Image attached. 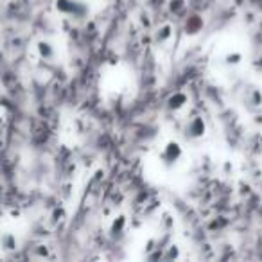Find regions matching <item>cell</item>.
<instances>
[{"label": "cell", "mask_w": 262, "mask_h": 262, "mask_svg": "<svg viewBox=\"0 0 262 262\" xmlns=\"http://www.w3.org/2000/svg\"><path fill=\"white\" fill-rule=\"evenodd\" d=\"M182 155H183V151L178 142H167L164 149H162L160 158H162V162H164V165L171 167V165H174L176 162L182 158Z\"/></svg>", "instance_id": "obj_1"}, {"label": "cell", "mask_w": 262, "mask_h": 262, "mask_svg": "<svg viewBox=\"0 0 262 262\" xmlns=\"http://www.w3.org/2000/svg\"><path fill=\"white\" fill-rule=\"evenodd\" d=\"M169 31H171V27L165 26L162 31H158V33H162V34H158V38H160V40H165V38H169V34H171V33H169Z\"/></svg>", "instance_id": "obj_5"}, {"label": "cell", "mask_w": 262, "mask_h": 262, "mask_svg": "<svg viewBox=\"0 0 262 262\" xmlns=\"http://www.w3.org/2000/svg\"><path fill=\"white\" fill-rule=\"evenodd\" d=\"M0 246L4 248V250H15L16 248V241H15V237L13 235H4L2 237V241H0Z\"/></svg>", "instance_id": "obj_3"}, {"label": "cell", "mask_w": 262, "mask_h": 262, "mask_svg": "<svg viewBox=\"0 0 262 262\" xmlns=\"http://www.w3.org/2000/svg\"><path fill=\"white\" fill-rule=\"evenodd\" d=\"M241 61V54H230L228 56V63H233V65H235V63H239Z\"/></svg>", "instance_id": "obj_7"}, {"label": "cell", "mask_w": 262, "mask_h": 262, "mask_svg": "<svg viewBox=\"0 0 262 262\" xmlns=\"http://www.w3.org/2000/svg\"><path fill=\"white\" fill-rule=\"evenodd\" d=\"M122 226H124V219L122 217H119V223H113V232H120L122 230Z\"/></svg>", "instance_id": "obj_6"}, {"label": "cell", "mask_w": 262, "mask_h": 262, "mask_svg": "<svg viewBox=\"0 0 262 262\" xmlns=\"http://www.w3.org/2000/svg\"><path fill=\"white\" fill-rule=\"evenodd\" d=\"M38 49H40V54L43 56V58H47V59L52 58V54H54V51H52V47L49 43H40V47H38Z\"/></svg>", "instance_id": "obj_4"}, {"label": "cell", "mask_w": 262, "mask_h": 262, "mask_svg": "<svg viewBox=\"0 0 262 262\" xmlns=\"http://www.w3.org/2000/svg\"><path fill=\"white\" fill-rule=\"evenodd\" d=\"M203 135H205L203 119L196 117V119H192L189 124H187V137H190V139H200V137H203Z\"/></svg>", "instance_id": "obj_2"}]
</instances>
